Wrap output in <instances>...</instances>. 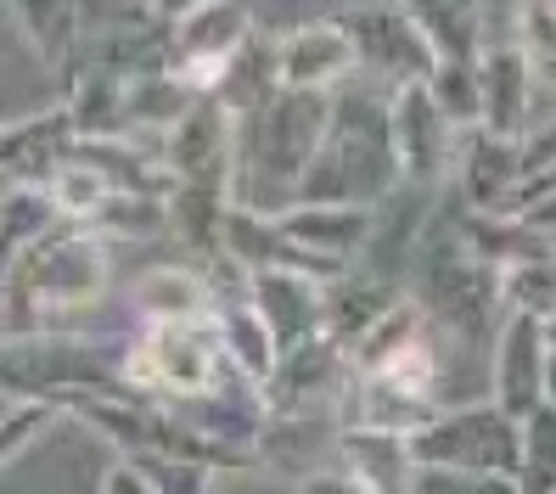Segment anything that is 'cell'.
Returning a JSON list of instances; mask_svg holds the SVG:
<instances>
[{
    "label": "cell",
    "instance_id": "6da1fadb",
    "mask_svg": "<svg viewBox=\"0 0 556 494\" xmlns=\"http://www.w3.org/2000/svg\"><path fill=\"white\" fill-rule=\"evenodd\" d=\"M102 287H108L102 242H96L90 230L51 225L40 242H28L17 253L7 304H17L28 315H68V309H85Z\"/></svg>",
    "mask_w": 556,
    "mask_h": 494
},
{
    "label": "cell",
    "instance_id": "7a4b0ae2",
    "mask_svg": "<svg viewBox=\"0 0 556 494\" xmlns=\"http://www.w3.org/2000/svg\"><path fill=\"white\" fill-rule=\"evenodd\" d=\"M416 467L433 472H467V478H522V427L506 421L495 405H467L433 416L410 433Z\"/></svg>",
    "mask_w": 556,
    "mask_h": 494
},
{
    "label": "cell",
    "instance_id": "3957f363",
    "mask_svg": "<svg viewBox=\"0 0 556 494\" xmlns=\"http://www.w3.org/2000/svg\"><path fill=\"white\" fill-rule=\"evenodd\" d=\"M219 354L225 343L203 320H152L147 338L124 354V382L198 400V393H214L219 382Z\"/></svg>",
    "mask_w": 556,
    "mask_h": 494
},
{
    "label": "cell",
    "instance_id": "277c9868",
    "mask_svg": "<svg viewBox=\"0 0 556 494\" xmlns=\"http://www.w3.org/2000/svg\"><path fill=\"white\" fill-rule=\"evenodd\" d=\"M545 405V326L517 315L501 338V371H495V410L506 421H529Z\"/></svg>",
    "mask_w": 556,
    "mask_h": 494
},
{
    "label": "cell",
    "instance_id": "5b68a950",
    "mask_svg": "<svg viewBox=\"0 0 556 494\" xmlns=\"http://www.w3.org/2000/svg\"><path fill=\"white\" fill-rule=\"evenodd\" d=\"M338 449H343V472L359 494H416V483H421V467H416L405 433L349 427L338 439Z\"/></svg>",
    "mask_w": 556,
    "mask_h": 494
},
{
    "label": "cell",
    "instance_id": "8992f818",
    "mask_svg": "<svg viewBox=\"0 0 556 494\" xmlns=\"http://www.w3.org/2000/svg\"><path fill=\"white\" fill-rule=\"evenodd\" d=\"M349 62H354V46L343 28H299V35H287L281 40V79L287 85H326V79H338L349 74Z\"/></svg>",
    "mask_w": 556,
    "mask_h": 494
},
{
    "label": "cell",
    "instance_id": "52a82bcc",
    "mask_svg": "<svg viewBox=\"0 0 556 494\" xmlns=\"http://www.w3.org/2000/svg\"><path fill=\"white\" fill-rule=\"evenodd\" d=\"M248 35V17L231 0H198L180 17V46L191 56H237V40Z\"/></svg>",
    "mask_w": 556,
    "mask_h": 494
},
{
    "label": "cell",
    "instance_id": "ba28073f",
    "mask_svg": "<svg viewBox=\"0 0 556 494\" xmlns=\"http://www.w3.org/2000/svg\"><path fill=\"white\" fill-rule=\"evenodd\" d=\"M219 343H225V354H231V359H237V366H242L253 382H270V377H276V359H281V349H276L270 326L258 320V309H253V304L225 315V326H219Z\"/></svg>",
    "mask_w": 556,
    "mask_h": 494
},
{
    "label": "cell",
    "instance_id": "9c48e42d",
    "mask_svg": "<svg viewBox=\"0 0 556 494\" xmlns=\"http://www.w3.org/2000/svg\"><path fill=\"white\" fill-rule=\"evenodd\" d=\"M46 197H51V208H56L62 219H96V214H102V203L113 197V186L96 175L85 157H68V163H62V169L46 180Z\"/></svg>",
    "mask_w": 556,
    "mask_h": 494
},
{
    "label": "cell",
    "instance_id": "30bf717a",
    "mask_svg": "<svg viewBox=\"0 0 556 494\" xmlns=\"http://www.w3.org/2000/svg\"><path fill=\"white\" fill-rule=\"evenodd\" d=\"M136 299H141V309L152 320H198V309L208 304V292L191 281L186 270H152Z\"/></svg>",
    "mask_w": 556,
    "mask_h": 494
},
{
    "label": "cell",
    "instance_id": "8fae6325",
    "mask_svg": "<svg viewBox=\"0 0 556 494\" xmlns=\"http://www.w3.org/2000/svg\"><path fill=\"white\" fill-rule=\"evenodd\" d=\"M17 17L28 28V40L40 46L46 62H56L74 40V23H79V0H17Z\"/></svg>",
    "mask_w": 556,
    "mask_h": 494
},
{
    "label": "cell",
    "instance_id": "7c38bea8",
    "mask_svg": "<svg viewBox=\"0 0 556 494\" xmlns=\"http://www.w3.org/2000/svg\"><path fill=\"white\" fill-rule=\"evenodd\" d=\"M517 28H522V62H534L540 74L556 79V7L551 0H522Z\"/></svg>",
    "mask_w": 556,
    "mask_h": 494
},
{
    "label": "cell",
    "instance_id": "4fadbf2b",
    "mask_svg": "<svg viewBox=\"0 0 556 494\" xmlns=\"http://www.w3.org/2000/svg\"><path fill=\"white\" fill-rule=\"evenodd\" d=\"M186 113V85H175V79H141L136 90L124 96V118L129 124H175Z\"/></svg>",
    "mask_w": 556,
    "mask_h": 494
},
{
    "label": "cell",
    "instance_id": "5bb4252c",
    "mask_svg": "<svg viewBox=\"0 0 556 494\" xmlns=\"http://www.w3.org/2000/svg\"><path fill=\"white\" fill-rule=\"evenodd\" d=\"M51 416H56V405H46V400L12 405L7 416H0V467H12L17 455H28V444L51 427Z\"/></svg>",
    "mask_w": 556,
    "mask_h": 494
},
{
    "label": "cell",
    "instance_id": "9a60e30c",
    "mask_svg": "<svg viewBox=\"0 0 556 494\" xmlns=\"http://www.w3.org/2000/svg\"><path fill=\"white\" fill-rule=\"evenodd\" d=\"M136 467H141V478H147L157 494H203V489H208V478H203V467H198V460H175V455H141Z\"/></svg>",
    "mask_w": 556,
    "mask_h": 494
},
{
    "label": "cell",
    "instance_id": "2e32d148",
    "mask_svg": "<svg viewBox=\"0 0 556 494\" xmlns=\"http://www.w3.org/2000/svg\"><path fill=\"white\" fill-rule=\"evenodd\" d=\"M506 292H511V304H522L529 320H545L556 309V270H511Z\"/></svg>",
    "mask_w": 556,
    "mask_h": 494
},
{
    "label": "cell",
    "instance_id": "e0dca14e",
    "mask_svg": "<svg viewBox=\"0 0 556 494\" xmlns=\"http://www.w3.org/2000/svg\"><path fill=\"white\" fill-rule=\"evenodd\" d=\"M102 494H157V489L141 478L136 460H118V467L108 472V483H102Z\"/></svg>",
    "mask_w": 556,
    "mask_h": 494
},
{
    "label": "cell",
    "instance_id": "ac0fdd59",
    "mask_svg": "<svg viewBox=\"0 0 556 494\" xmlns=\"http://www.w3.org/2000/svg\"><path fill=\"white\" fill-rule=\"evenodd\" d=\"M545 393H556V359H551V366H545Z\"/></svg>",
    "mask_w": 556,
    "mask_h": 494
},
{
    "label": "cell",
    "instance_id": "d6986e66",
    "mask_svg": "<svg viewBox=\"0 0 556 494\" xmlns=\"http://www.w3.org/2000/svg\"><path fill=\"white\" fill-rule=\"evenodd\" d=\"M551 494H556V489H551Z\"/></svg>",
    "mask_w": 556,
    "mask_h": 494
}]
</instances>
